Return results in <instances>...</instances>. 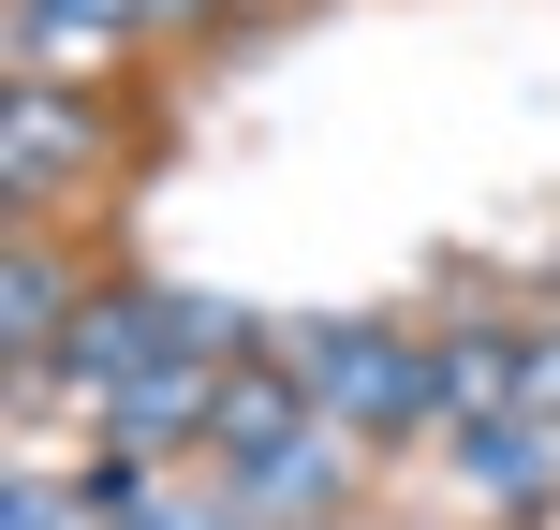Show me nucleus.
Wrapping results in <instances>:
<instances>
[{
  "label": "nucleus",
  "instance_id": "3",
  "mask_svg": "<svg viewBox=\"0 0 560 530\" xmlns=\"http://www.w3.org/2000/svg\"><path fill=\"white\" fill-rule=\"evenodd\" d=\"M532 398H546V413H560V339H546V354H532Z\"/></svg>",
  "mask_w": 560,
  "mask_h": 530
},
{
  "label": "nucleus",
  "instance_id": "2",
  "mask_svg": "<svg viewBox=\"0 0 560 530\" xmlns=\"http://www.w3.org/2000/svg\"><path fill=\"white\" fill-rule=\"evenodd\" d=\"M89 163V118L74 104H15V177H74Z\"/></svg>",
  "mask_w": 560,
  "mask_h": 530
},
{
  "label": "nucleus",
  "instance_id": "1",
  "mask_svg": "<svg viewBox=\"0 0 560 530\" xmlns=\"http://www.w3.org/2000/svg\"><path fill=\"white\" fill-rule=\"evenodd\" d=\"M325 368H339V413H369V427H413V413H428V354H384V339H325Z\"/></svg>",
  "mask_w": 560,
  "mask_h": 530
}]
</instances>
